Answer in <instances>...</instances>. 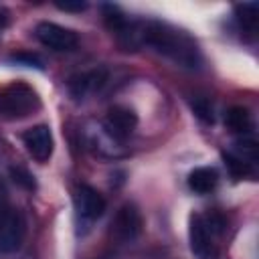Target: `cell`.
Wrapping results in <instances>:
<instances>
[{
	"label": "cell",
	"mask_w": 259,
	"mask_h": 259,
	"mask_svg": "<svg viewBox=\"0 0 259 259\" xmlns=\"http://www.w3.org/2000/svg\"><path fill=\"white\" fill-rule=\"evenodd\" d=\"M105 22L115 32L119 42L125 47L134 49V47L146 45L158 51L160 55L168 57L180 67H186V69L200 67L202 57L194 38L188 32L168 22H160V20L134 22V20H127L125 14H121L115 6H105Z\"/></svg>",
	"instance_id": "1"
},
{
	"label": "cell",
	"mask_w": 259,
	"mask_h": 259,
	"mask_svg": "<svg viewBox=\"0 0 259 259\" xmlns=\"http://www.w3.org/2000/svg\"><path fill=\"white\" fill-rule=\"evenodd\" d=\"M190 249L196 255V259H219V247L214 243V231L208 227L204 214H192L190 217Z\"/></svg>",
	"instance_id": "4"
},
{
	"label": "cell",
	"mask_w": 259,
	"mask_h": 259,
	"mask_svg": "<svg viewBox=\"0 0 259 259\" xmlns=\"http://www.w3.org/2000/svg\"><path fill=\"white\" fill-rule=\"evenodd\" d=\"M34 34L45 47L53 51H73L79 42V36L75 30L55 22H38L34 28Z\"/></svg>",
	"instance_id": "6"
},
{
	"label": "cell",
	"mask_w": 259,
	"mask_h": 259,
	"mask_svg": "<svg viewBox=\"0 0 259 259\" xmlns=\"http://www.w3.org/2000/svg\"><path fill=\"white\" fill-rule=\"evenodd\" d=\"M24 219L8 204L6 190L0 182V253L16 251L24 241Z\"/></svg>",
	"instance_id": "3"
},
{
	"label": "cell",
	"mask_w": 259,
	"mask_h": 259,
	"mask_svg": "<svg viewBox=\"0 0 259 259\" xmlns=\"http://www.w3.org/2000/svg\"><path fill=\"white\" fill-rule=\"evenodd\" d=\"M103 83H105V71L95 69V71H89V73H83V75L75 77L71 81V93L75 97H85L87 93L97 91L99 87H103Z\"/></svg>",
	"instance_id": "11"
},
{
	"label": "cell",
	"mask_w": 259,
	"mask_h": 259,
	"mask_svg": "<svg viewBox=\"0 0 259 259\" xmlns=\"http://www.w3.org/2000/svg\"><path fill=\"white\" fill-rule=\"evenodd\" d=\"M235 14H237V20H239L241 28H245L249 32L257 30V20H259V4L257 2L237 4L235 6Z\"/></svg>",
	"instance_id": "13"
},
{
	"label": "cell",
	"mask_w": 259,
	"mask_h": 259,
	"mask_svg": "<svg viewBox=\"0 0 259 259\" xmlns=\"http://www.w3.org/2000/svg\"><path fill=\"white\" fill-rule=\"evenodd\" d=\"M40 109L38 93L24 81H12L0 87V117L2 119H24Z\"/></svg>",
	"instance_id": "2"
},
{
	"label": "cell",
	"mask_w": 259,
	"mask_h": 259,
	"mask_svg": "<svg viewBox=\"0 0 259 259\" xmlns=\"http://www.w3.org/2000/svg\"><path fill=\"white\" fill-rule=\"evenodd\" d=\"M142 214L136 204H123L111 221V237L119 243H132L142 233Z\"/></svg>",
	"instance_id": "5"
},
{
	"label": "cell",
	"mask_w": 259,
	"mask_h": 259,
	"mask_svg": "<svg viewBox=\"0 0 259 259\" xmlns=\"http://www.w3.org/2000/svg\"><path fill=\"white\" fill-rule=\"evenodd\" d=\"M225 164L227 168L231 170V174L235 178H243V176H249L251 174V162L243 160L241 156H235V154H225Z\"/></svg>",
	"instance_id": "14"
},
{
	"label": "cell",
	"mask_w": 259,
	"mask_h": 259,
	"mask_svg": "<svg viewBox=\"0 0 259 259\" xmlns=\"http://www.w3.org/2000/svg\"><path fill=\"white\" fill-rule=\"evenodd\" d=\"M22 144L26 148V152L38 160V162H47L53 154V134H51V127L45 125V123H38V125H32L28 127L24 134H22Z\"/></svg>",
	"instance_id": "7"
},
{
	"label": "cell",
	"mask_w": 259,
	"mask_h": 259,
	"mask_svg": "<svg viewBox=\"0 0 259 259\" xmlns=\"http://www.w3.org/2000/svg\"><path fill=\"white\" fill-rule=\"evenodd\" d=\"M219 182V174L214 168L210 166H200V168H194L190 174H188V186L190 190H194L196 194H206L210 190H214Z\"/></svg>",
	"instance_id": "10"
},
{
	"label": "cell",
	"mask_w": 259,
	"mask_h": 259,
	"mask_svg": "<svg viewBox=\"0 0 259 259\" xmlns=\"http://www.w3.org/2000/svg\"><path fill=\"white\" fill-rule=\"evenodd\" d=\"M73 202H75V210H77L79 219H83L87 223L97 221L105 210V198L95 188H91L87 184L77 186V190L73 194Z\"/></svg>",
	"instance_id": "8"
},
{
	"label": "cell",
	"mask_w": 259,
	"mask_h": 259,
	"mask_svg": "<svg viewBox=\"0 0 259 259\" xmlns=\"http://www.w3.org/2000/svg\"><path fill=\"white\" fill-rule=\"evenodd\" d=\"M12 61L22 63V65H26V67H36V69L42 67V61H40L36 55H30V53H18V55L12 57Z\"/></svg>",
	"instance_id": "17"
},
{
	"label": "cell",
	"mask_w": 259,
	"mask_h": 259,
	"mask_svg": "<svg viewBox=\"0 0 259 259\" xmlns=\"http://www.w3.org/2000/svg\"><path fill=\"white\" fill-rule=\"evenodd\" d=\"M6 24H8V16H6V12L0 8V30H2Z\"/></svg>",
	"instance_id": "19"
},
{
	"label": "cell",
	"mask_w": 259,
	"mask_h": 259,
	"mask_svg": "<svg viewBox=\"0 0 259 259\" xmlns=\"http://www.w3.org/2000/svg\"><path fill=\"white\" fill-rule=\"evenodd\" d=\"M225 123H227V127H229L231 132H235V134H243V136L249 134L251 127H253L251 113H249L245 107H239V105L231 107V109L225 113Z\"/></svg>",
	"instance_id": "12"
},
{
	"label": "cell",
	"mask_w": 259,
	"mask_h": 259,
	"mask_svg": "<svg viewBox=\"0 0 259 259\" xmlns=\"http://www.w3.org/2000/svg\"><path fill=\"white\" fill-rule=\"evenodd\" d=\"M10 174L14 178V182H18L24 188H34V178L24 170V168H10Z\"/></svg>",
	"instance_id": "16"
},
{
	"label": "cell",
	"mask_w": 259,
	"mask_h": 259,
	"mask_svg": "<svg viewBox=\"0 0 259 259\" xmlns=\"http://www.w3.org/2000/svg\"><path fill=\"white\" fill-rule=\"evenodd\" d=\"M105 130L111 138L115 140H125L134 134L136 125H138V115L130 109V107H123V105H113L107 115H105Z\"/></svg>",
	"instance_id": "9"
},
{
	"label": "cell",
	"mask_w": 259,
	"mask_h": 259,
	"mask_svg": "<svg viewBox=\"0 0 259 259\" xmlns=\"http://www.w3.org/2000/svg\"><path fill=\"white\" fill-rule=\"evenodd\" d=\"M190 105H192V111H194V115H196L198 119H202L204 123H212V121H214L212 105H210L208 99H204V97H196V99H192Z\"/></svg>",
	"instance_id": "15"
},
{
	"label": "cell",
	"mask_w": 259,
	"mask_h": 259,
	"mask_svg": "<svg viewBox=\"0 0 259 259\" xmlns=\"http://www.w3.org/2000/svg\"><path fill=\"white\" fill-rule=\"evenodd\" d=\"M57 8H61V10H75V12H81V10H85L87 8V4L85 2H57Z\"/></svg>",
	"instance_id": "18"
}]
</instances>
